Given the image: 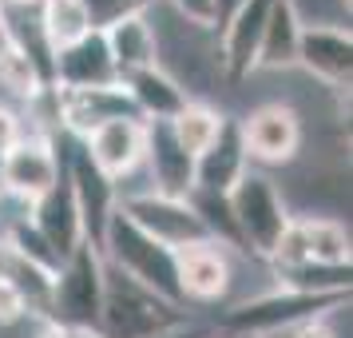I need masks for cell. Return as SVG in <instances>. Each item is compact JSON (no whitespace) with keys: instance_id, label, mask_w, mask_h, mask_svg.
<instances>
[{"instance_id":"obj_1","label":"cell","mask_w":353,"mask_h":338,"mask_svg":"<svg viewBox=\"0 0 353 338\" xmlns=\"http://www.w3.org/2000/svg\"><path fill=\"white\" fill-rule=\"evenodd\" d=\"M99 255H103L108 267H115L119 274H128L131 283H139V287H147L151 294H159L167 303L183 306L179 279H175V251H167L163 243L143 235L119 207L112 211V219L103 227Z\"/></svg>"},{"instance_id":"obj_2","label":"cell","mask_w":353,"mask_h":338,"mask_svg":"<svg viewBox=\"0 0 353 338\" xmlns=\"http://www.w3.org/2000/svg\"><path fill=\"white\" fill-rule=\"evenodd\" d=\"M179 322H187L183 319V306L151 294L147 287L131 283L128 274H119L115 267L103 263V310H99L96 335H103V338H155V335H167Z\"/></svg>"},{"instance_id":"obj_3","label":"cell","mask_w":353,"mask_h":338,"mask_svg":"<svg viewBox=\"0 0 353 338\" xmlns=\"http://www.w3.org/2000/svg\"><path fill=\"white\" fill-rule=\"evenodd\" d=\"M350 299L341 294H302V290L278 287L270 294H258L250 303L230 306L223 314L226 335H246V338H278L282 330H298L302 322L321 319L330 310H341Z\"/></svg>"},{"instance_id":"obj_4","label":"cell","mask_w":353,"mask_h":338,"mask_svg":"<svg viewBox=\"0 0 353 338\" xmlns=\"http://www.w3.org/2000/svg\"><path fill=\"white\" fill-rule=\"evenodd\" d=\"M99 310H103V255H99V247H92V243L83 239L64 259V267L56 274L48 322L96 335Z\"/></svg>"},{"instance_id":"obj_5","label":"cell","mask_w":353,"mask_h":338,"mask_svg":"<svg viewBox=\"0 0 353 338\" xmlns=\"http://www.w3.org/2000/svg\"><path fill=\"white\" fill-rule=\"evenodd\" d=\"M226 207H230V219H234V231H239V243L254 255H270L282 231L290 227V211L282 203V195L274 187L270 176L262 171H246V176L230 187L226 195Z\"/></svg>"},{"instance_id":"obj_6","label":"cell","mask_w":353,"mask_h":338,"mask_svg":"<svg viewBox=\"0 0 353 338\" xmlns=\"http://www.w3.org/2000/svg\"><path fill=\"white\" fill-rule=\"evenodd\" d=\"M115 207L123 211L143 235L163 243L167 251H179V247H191V243L210 239L203 219L194 215V207L187 199H167V195H155V191H139V195L115 199Z\"/></svg>"},{"instance_id":"obj_7","label":"cell","mask_w":353,"mask_h":338,"mask_svg":"<svg viewBox=\"0 0 353 338\" xmlns=\"http://www.w3.org/2000/svg\"><path fill=\"white\" fill-rule=\"evenodd\" d=\"M60 176H64V160L56 156V147L44 135H24L4 156V195L20 199L24 207L44 199L60 183Z\"/></svg>"},{"instance_id":"obj_8","label":"cell","mask_w":353,"mask_h":338,"mask_svg":"<svg viewBox=\"0 0 353 338\" xmlns=\"http://www.w3.org/2000/svg\"><path fill=\"white\" fill-rule=\"evenodd\" d=\"M64 176L72 183V195H76L83 239L92 243V247H99L103 227H108V219H112V211H115V183L88 160L80 140H72V151L64 156Z\"/></svg>"},{"instance_id":"obj_9","label":"cell","mask_w":353,"mask_h":338,"mask_svg":"<svg viewBox=\"0 0 353 338\" xmlns=\"http://www.w3.org/2000/svg\"><path fill=\"white\" fill-rule=\"evenodd\" d=\"M246 160L258 163H290L302 147V120L290 104H262L239 120Z\"/></svg>"},{"instance_id":"obj_10","label":"cell","mask_w":353,"mask_h":338,"mask_svg":"<svg viewBox=\"0 0 353 338\" xmlns=\"http://www.w3.org/2000/svg\"><path fill=\"white\" fill-rule=\"evenodd\" d=\"M56 120L72 140H88L96 128L112 120H139L123 84L112 88H83V92H56Z\"/></svg>"},{"instance_id":"obj_11","label":"cell","mask_w":353,"mask_h":338,"mask_svg":"<svg viewBox=\"0 0 353 338\" xmlns=\"http://www.w3.org/2000/svg\"><path fill=\"white\" fill-rule=\"evenodd\" d=\"M48 80L56 92H83V88H112V84H119L112 56H108V44H103V32L92 28L83 40L52 52Z\"/></svg>"},{"instance_id":"obj_12","label":"cell","mask_w":353,"mask_h":338,"mask_svg":"<svg viewBox=\"0 0 353 338\" xmlns=\"http://www.w3.org/2000/svg\"><path fill=\"white\" fill-rule=\"evenodd\" d=\"M175 279L183 303H214L230 290V255L214 239L175 251Z\"/></svg>"},{"instance_id":"obj_13","label":"cell","mask_w":353,"mask_h":338,"mask_svg":"<svg viewBox=\"0 0 353 338\" xmlns=\"http://www.w3.org/2000/svg\"><path fill=\"white\" fill-rule=\"evenodd\" d=\"M298 64L325 80L330 88H350L353 76V36L341 24H310L298 36Z\"/></svg>"},{"instance_id":"obj_14","label":"cell","mask_w":353,"mask_h":338,"mask_svg":"<svg viewBox=\"0 0 353 338\" xmlns=\"http://www.w3.org/2000/svg\"><path fill=\"white\" fill-rule=\"evenodd\" d=\"M80 144L88 151V160L96 163L112 183H119V179H128L143 163L147 128H143V120H112V124L96 128L88 140H80Z\"/></svg>"},{"instance_id":"obj_15","label":"cell","mask_w":353,"mask_h":338,"mask_svg":"<svg viewBox=\"0 0 353 338\" xmlns=\"http://www.w3.org/2000/svg\"><path fill=\"white\" fill-rule=\"evenodd\" d=\"M147 128V156L143 163L151 167V191L167 199H187L194 191V160L179 147L175 131L167 120H151Z\"/></svg>"},{"instance_id":"obj_16","label":"cell","mask_w":353,"mask_h":338,"mask_svg":"<svg viewBox=\"0 0 353 338\" xmlns=\"http://www.w3.org/2000/svg\"><path fill=\"white\" fill-rule=\"evenodd\" d=\"M246 171H250V160H246V147H242V128H239V120L226 115L219 135H214V144L203 156H194V191L230 195V187Z\"/></svg>"},{"instance_id":"obj_17","label":"cell","mask_w":353,"mask_h":338,"mask_svg":"<svg viewBox=\"0 0 353 338\" xmlns=\"http://www.w3.org/2000/svg\"><path fill=\"white\" fill-rule=\"evenodd\" d=\"M270 8L274 0H246L234 17L226 20L219 28V64L230 80H242L254 72V56H258V44H262V28L270 20Z\"/></svg>"},{"instance_id":"obj_18","label":"cell","mask_w":353,"mask_h":338,"mask_svg":"<svg viewBox=\"0 0 353 338\" xmlns=\"http://www.w3.org/2000/svg\"><path fill=\"white\" fill-rule=\"evenodd\" d=\"M103 44H108V56H112L119 84L128 76H135V72L159 68V36H155V24L147 20V12L108 24L103 28Z\"/></svg>"},{"instance_id":"obj_19","label":"cell","mask_w":353,"mask_h":338,"mask_svg":"<svg viewBox=\"0 0 353 338\" xmlns=\"http://www.w3.org/2000/svg\"><path fill=\"white\" fill-rule=\"evenodd\" d=\"M32 219L28 223L48 239V247L56 251L60 259H68L76 247L83 243V227H80V211H76V195H72V183L68 176H60V183L52 187L44 199H36L32 207Z\"/></svg>"},{"instance_id":"obj_20","label":"cell","mask_w":353,"mask_h":338,"mask_svg":"<svg viewBox=\"0 0 353 338\" xmlns=\"http://www.w3.org/2000/svg\"><path fill=\"white\" fill-rule=\"evenodd\" d=\"M0 88L17 100H40L52 88L48 64L8 24H0Z\"/></svg>"},{"instance_id":"obj_21","label":"cell","mask_w":353,"mask_h":338,"mask_svg":"<svg viewBox=\"0 0 353 338\" xmlns=\"http://www.w3.org/2000/svg\"><path fill=\"white\" fill-rule=\"evenodd\" d=\"M123 92H128L131 108L135 115L151 124V120H175L191 96H187V88L171 76V72H163V68H147V72H135L123 80Z\"/></svg>"},{"instance_id":"obj_22","label":"cell","mask_w":353,"mask_h":338,"mask_svg":"<svg viewBox=\"0 0 353 338\" xmlns=\"http://www.w3.org/2000/svg\"><path fill=\"white\" fill-rule=\"evenodd\" d=\"M302 17L294 8V0H274L270 20L262 28V44L254 56V72H278V68L298 64V36H302Z\"/></svg>"},{"instance_id":"obj_23","label":"cell","mask_w":353,"mask_h":338,"mask_svg":"<svg viewBox=\"0 0 353 338\" xmlns=\"http://www.w3.org/2000/svg\"><path fill=\"white\" fill-rule=\"evenodd\" d=\"M36 8H40V36H44L48 60L52 52L68 48L92 32V17H88L83 0H40Z\"/></svg>"},{"instance_id":"obj_24","label":"cell","mask_w":353,"mask_h":338,"mask_svg":"<svg viewBox=\"0 0 353 338\" xmlns=\"http://www.w3.org/2000/svg\"><path fill=\"white\" fill-rule=\"evenodd\" d=\"M223 112H214L210 104H203V100H191L183 112L175 115V120H167L171 124V131H175L179 147L187 151V156H203L210 144H214V135H219V128H223Z\"/></svg>"},{"instance_id":"obj_25","label":"cell","mask_w":353,"mask_h":338,"mask_svg":"<svg viewBox=\"0 0 353 338\" xmlns=\"http://www.w3.org/2000/svg\"><path fill=\"white\" fill-rule=\"evenodd\" d=\"M305 239V255L310 263L321 267H350V231L337 219H298Z\"/></svg>"},{"instance_id":"obj_26","label":"cell","mask_w":353,"mask_h":338,"mask_svg":"<svg viewBox=\"0 0 353 338\" xmlns=\"http://www.w3.org/2000/svg\"><path fill=\"white\" fill-rule=\"evenodd\" d=\"M4 243H8L20 259H28V263H36V267H44V271H52V274H60V267H64V259L52 251L48 239H44L28 219H20V223L8 227V239Z\"/></svg>"},{"instance_id":"obj_27","label":"cell","mask_w":353,"mask_h":338,"mask_svg":"<svg viewBox=\"0 0 353 338\" xmlns=\"http://www.w3.org/2000/svg\"><path fill=\"white\" fill-rule=\"evenodd\" d=\"M151 4H155V0H83V8H88L96 32H103L108 24H115V20H123V17H139Z\"/></svg>"},{"instance_id":"obj_28","label":"cell","mask_w":353,"mask_h":338,"mask_svg":"<svg viewBox=\"0 0 353 338\" xmlns=\"http://www.w3.org/2000/svg\"><path fill=\"white\" fill-rule=\"evenodd\" d=\"M167 4H171V8H175L191 28L214 32V0H167Z\"/></svg>"},{"instance_id":"obj_29","label":"cell","mask_w":353,"mask_h":338,"mask_svg":"<svg viewBox=\"0 0 353 338\" xmlns=\"http://www.w3.org/2000/svg\"><path fill=\"white\" fill-rule=\"evenodd\" d=\"M20 319H28L24 299H20L8 283H0V326H12V322H20Z\"/></svg>"},{"instance_id":"obj_30","label":"cell","mask_w":353,"mask_h":338,"mask_svg":"<svg viewBox=\"0 0 353 338\" xmlns=\"http://www.w3.org/2000/svg\"><path fill=\"white\" fill-rule=\"evenodd\" d=\"M24 140V128H20V115L8 112V108H0V156H8L12 147Z\"/></svg>"},{"instance_id":"obj_31","label":"cell","mask_w":353,"mask_h":338,"mask_svg":"<svg viewBox=\"0 0 353 338\" xmlns=\"http://www.w3.org/2000/svg\"><path fill=\"white\" fill-rule=\"evenodd\" d=\"M330 314H321V319H310V322H302L298 330H290V338H334V330H330Z\"/></svg>"},{"instance_id":"obj_32","label":"cell","mask_w":353,"mask_h":338,"mask_svg":"<svg viewBox=\"0 0 353 338\" xmlns=\"http://www.w3.org/2000/svg\"><path fill=\"white\" fill-rule=\"evenodd\" d=\"M242 4H246V0H214V32H219V28H223L234 12H239Z\"/></svg>"},{"instance_id":"obj_33","label":"cell","mask_w":353,"mask_h":338,"mask_svg":"<svg viewBox=\"0 0 353 338\" xmlns=\"http://www.w3.org/2000/svg\"><path fill=\"white\" fill-rule=\"evenodd\" d=\"M40 338H88V330H72V326H56V322H44Z\"/></svg>"},{"instance_id":"obj_34","label":"cell","mask_w":353,"mask_h":338,"mask_svg":"<svg viewBox=\"0 0 353 338\" xmlns=\"http://www.w3.org/2000/svg\"><path fill=\"white\" fill-rule=\"evenodd\" d=\"M155 338H207L199 326H187V322H179V326H171L167 335H155Z\"/></svg>"},{"instance_id":"obj_35","label":"cell","mask_w":353,"mask_h":338,"mask_svg":"<svg viewBox=\"0 0 353 338\" xmlns=\"http://www.w3.org/2000/svg\"><path fill=\"white\" fill-rule=\"evenodd\" d=\"M0 4H20V8H32V4H40V0H0Z\"/></svg>"},{"instance_id":"obj_36","label":"cell","mask_w":353,"mask_h":338,"mask_svg":"<svg viewBox=\"0 0 353 338\" xmlns=\"http://www.w3.org/2000/svg\"><path fill=\"white\" fill-rule=\"evenodd\" d=\"M0 195H4V156H0Z\"/></svg>"},{"instance_id":"obj_37","label":"cell","mask_w":353,"mask_h":338,"mask_svg":"<svg viewBox=\"0 0 353 338\" xmlns=\"http://www.w3.org/2000/svg\"><path fill=\"white\" fill-rule=\"evenodd\" d=\"M0 24H4V4H0Z\"/></svg>"},{"instance_id":"obj_38","label":"cell","mask_w":353,"mask_h":338,"mask_svg":"<svg viewBox=\"0 0 353 338\" xmlns=\"http://www.w3.org/2000/svg\"><path fill=\"white\" fill-rule=\"evenodd\" d=\"M226 338H246V335H226Z\"/></svg>"},{"instance_id":"obj_39","label":"cell","mask_w":353,"mask_h":338,"mask_svg":"<svg viewBox=\"0 0 353 338\" xmlns=\"http://www.w3.org/2000/svg\"><path fill=\"white\" fill-rule=\"evenodd\" d=\"M88 338H103V335H88Z\"/></svg>"},{"instance_id":"obj_40","label":"cell","mask_w":353,"mask_h":338,"mask_svg":"<svg viewBox=\"0 0 353 338\" xmlns=\"http://www.w3.org/2000/svg\"><path fill=\"white\" fill-rule=\"evenodd\" d=\"M345 4H350V0H345Z\"/></svg>"}]
</instances>
